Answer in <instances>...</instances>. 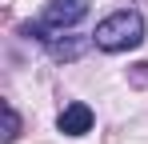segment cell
<instances>
[{
    "label": "cell",
    "instance_id": "3",
    "mask_svg": "<svg viewBox=\"0 0 148 144\" xmlns=\"http://www.w3.org/2000/svg\"><path fill=\"white\" fill-rule=\"evenodd\" d=\"M56 128H60L64 136H84V132H92V108H88L84 100H72V104L60 112Z\"/></svg>",
    "mask_w": 148,
    "mask_h": 144
},
{
    "label": "cell",
    "instance_id": "1",
    "mask_svg": "<svg viewBox=\"0 0 148 144\" xmlns=\"http://www.w3.org/2000/svg\"><path fill=\"white\" fill-rule=\"evenodd\" d=\"M92 40H96V48H104V52L140 48L144 44V16L132 12V8H120V12H112V16H104V20L96 24Z\"/></svg>",
    "mask_w": 148,
    "mask_h": 144
},
{
    "label": "cell",
    "instance_id": "2",
    "mask_svg": "<svg viewBox=\"0 0 148 144\" xmlns=\"http://www.w3.org/2000/svg\"><path fill=\"white\" fill-rule=\"evenodd\" d=\"M88 8H92V0H48L44 12H40V20L48 24L52 32H64V28H76L84 20Z\"/></svg>",
    "mask_w": 148,
    "mask_h": 144
},
{
    "label": "cell",
    "instance_id": "5",
    "mask_svg": "<svg viewBox=\"0 0 148 144\" xmlns=\"http://www.w3.org/2000/svg\"><path fill=\"white\" fill-rule=\"evenodd\" d=\"M16 136H20V116H16V108H12V104H4V140L12 144Z\"/></svg>",
    "mask_w": 148,
    "mask_h": 144
},
{
    "label": "cell",
    "instance_id": "4",
    "mask_svg": "<svg viewBox=\"0 0 148 144\" xmlns=\"http://www.w3.org/2000/svg\"><path fill=\"white\" fill-rule=\"evenodd\" d=\"M88 44H96V40H92V36H64V32H56L44 48H48L56 60H76V56L88 52Z\"/></svg>",
    "mask_w": 148,
    "mask_h": 144
}]
</instances>
